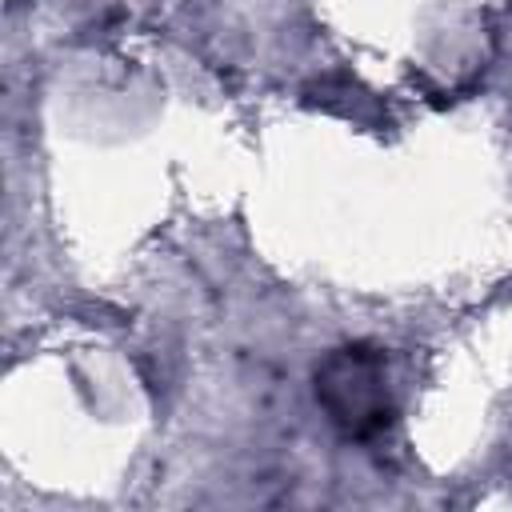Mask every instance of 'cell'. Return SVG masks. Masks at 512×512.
<instances>
[{
  "mask_svg": "<svg viewBox=\"0 0 512 512\" xmlns=\"http://www.w3.org/2000/svg\"><path fill=\"white\" fill-rule=\"evenodd\" d=\"M316 404L348 440L380 436L396 416L384 352L372 344H344L328 352L316 368Z\"/></svg>",
  "mask_w": 512,
  "mask_h": 512,
  "instance_id": "obj_1",
  "label": "cell"
}]
</instances>
